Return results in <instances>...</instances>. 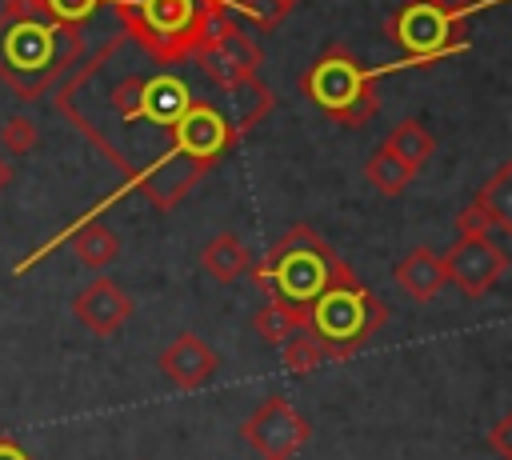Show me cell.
Listing matches in <instances>:
<instances>
[{"label":"cell","mask_w":512,"mask_h":460,"mask_svg":"<svg viewBox=\"0 0 512 460\" xmlns=\"http://www.w3.org/2000/svg\"><path fill=\"white\" fill-rule=\"evenodd\" d=\"M256 284L268 288V296L292 304L300 312V332H304V312L316 304L336 280L352 272V264L340 260V252L308 224H292L260 264L248 268Z\"/></svg>","instance_id":"1"},{"label":"cell","mask_w":512,"mask_h":460,"mask_svg":"<svg viewBox=\"0 0 512 460\" xmlns=\"http://www.w3.org/2000/svg\"><path fill=\"white\" fill-rule=\"evenodd\" d=\"M116 16L144 52L176 64L196 52L216 8H208L204 0H116Z\"/></svg>","instance_id":"2"},{"label":"cell","mask_w":512,"mask_h":460,"mask_svg":"<svg viewBox=\"0 0 512 460\" xmlns=\"http://www.w3.org/2000/svg\"><path fill=\"white\" fill-rule=\"evenodd\" d=\"M376 80L380 68H364L356 64L340 44L324 48V56L300 76L304 96L332 116L344 128H364L376 116Z\"/></svg>","instance_id":"3"},{"label":"cell","mask_w":512,"mask_h":460,"mask_svg":"<svg viewBox=\"0 0 512 460\" xmlns=\"http://www.w3.org/2000/svg\"><path fill=\"white\" fill-rule=\"evenodd\" d=\"M192 56H196V60L204 64V72H212V80L224 84V88L260 84L256 72H260V64H264V52H260V44L248 40L224 12H216V16L208 20V28H204V36H200V44H196Z\"/></svg>","instance_id":"4"},{"label":"cell","mask_w":512,"mask_h":460,"mask_svg":"<svg viewBox=\"0 0 512 460\" xmlns=\"http://www.w3.org/2000/svg\"><path fill=\"white\" fill-rule=\"evenodd\" d=\"M388 28L404 44L408 64H428V60H440L464 48V20H452L420 0H404V8L392 16Z\"/></svg>","instance_id":"5"},{"label":"cell","mask_w":512,"mask_h":460,"mask_svg":"<svg viewBox=\"0 0 512 460\" xmlns=\"http://www.w3.org/2000/svg\"><path fill=\"white\" fill-rule=\"evenodd\" d=\"M240 436L248 448H256L264 460H292L308 444V420L288 404V396L272 392L244 424Z\"/></svg>","instance_id":"6"},{"label":"cell","mask_w":512,"mask_h":460,"mask_svg":"<svg viewBox=\"0 0 512 460\" xmlns=\"http://www.w3.org/2000/svg\"><path fill=\"white\" fill-rule=\"evenodd\" d=\"M236 136H240V128H228L224 116H220L212 104L192 100V104L184 108V116L172 124V148H168V156L156 160V164H168V160H176V156H188L192 168H204V172H208V164H212L220 152H228Z\"/></svg>","instance_id":"7"},{"label":"cell","mask_w":512,"mask_h":460,"mask_svg":"<svg viewBox=\"0 0 512 460\" xmlns=\"http://www.w3.org/2000/svg\"><path fill=\"white\" fill-rule=\"evenodd\" d=\"M444 276L468 296L480 300L496 288V280L508 272V252L492 236H456L448 252H440Z\"/></svg>","instance_id":"8"},{"label":"cell","mask_w":512,"mask_h":460,"mask_svg":"<svg viewBox=\"0 0 512 460\" xmlns=\"http://www.w3.org/2000/svg\"><path fill=\"white\" fill-rule=\"evenodd\" d=\"M132 312H136L132 296H128L116 280H108V276L88 280V284L76 288V296H72V316H76L92 336H116V332L132 320Z\"/></svg>","instance_id":"9"},{"label":"cell","mask_w":512,"mask_h":460,"mask_svg":"<svg viewBox=\"0 0 512 460\" xmlns=\"http://www.w3.org/2000/svg\"><path fill=\"white\" fill-rule=\"evenodd\" d=\"M56 24H40V20H12L0 24V76L12 72H40L52 64L56 56Z\"/></svg>","instance_id":"10"},{"label":"cell","mask_w":512,"mask_h":460,"mask_svg":"<svg viewBox=\"0 0 512 460\" xmlns=\"http://www.w3.org/2000/svg\"><path fill=\"white\" fill-rule=\"evenodd\" d=\"M216 352H212V344L208 340H200L196 332H180L160 356H156V368L176 384V388H184V392H196V388H204L212 376H216Z\"/></svg>","instance_id":"11"},{"label":"cell","mask_w":512,"mask_h":460,"mask_svg":"<svg viewBox=\"0 0 512 460\" xmlns=\"http://www.w3.org/2000/svg\"><path fill=\"white\" fill-rule=\"evenodd\" d=\"M188 104H192V96L176 76H140V84H136V120L144 116L152 124L172 128Z\"/></svg>","instance_id":"12"},{"label":"cell","mask_w":512,"mask_h":460,"mask_svg":"<svg viewBox=\"0 0 512 460\" xmlns=\"http://www.w3.org/2000/svg\"><path fill=\"white\" fill-rule=\"evenodd\" d=\"M392 276H396L400 292L412 296V300H420V304L436 300L444 292V284H448L444 260H440L436 248H412L408 256H400V264L392 268Z\"/></svg>","instance_id":"13"},{"label":"cell","mask_w":512,"mask_h":460,"mask_svg":"<svg viewBox=\"0 0 512 460\" xmlns=\"http://www.w3.org/2000/svg\"><path fill=\"white\" fill-rule=\"evenodd\" d=\"M68 236H72V252H76V260H80L88 272H104V268L120 256V240H116V232H112L104 220H96V212L84 216V220H76V224L68 228Z\"/></svg>","instance_id":"14"},{"label":"cell","mask_w":512,"mask_h":460,"mask_svg":"<svg viewBox=\"0 0 512 460\" xmlns=\"http://www.w3.org/2000/svg\"><path fill=\"white\" fill-rule=\"evenodd\" d=\"M200 268L220 280V284H236L248 268H252V252L244 248V240L236 232H216L204 248H200Z\"/></svg>","instance_id":"15"},{"label":"cell","mask_w":512,"mask_h":460,"mask_svg":"<svg viewBox=\"0 0 512 460\" xmlns=\"http://www.w3.org/2000/svg\"><path fill=\"white\" fill-rule=\"evenodd\" d=\"M384 148L392 152V156H400L408 168H424L428 160H432V152H436V136L416 120V116H404L400 124H392V132L384 136Z\"/></svg>","instance_id":"16"},{"label":"cell","mask_w":512,"mask_h":460,"mask_svg":"<svg viewBox=\"0 0 512 460\" xmlns=\"http://www.w3.org/2000/svg\"><path fill=\"white\" fill-rule=\"evenodd\" d=\"M364 176H368V184L380 192V196H400L408 184H412V176H416V168H408L400 156H392L384 144L368 156V164H364Z\"/></svg>","instance_id":"17"},{"label":"cell","mask_w":512,"mask_h":460,"mask_svg":"<svg viewBox=\"0 0 512 460\" xmlns=\"http://www.w3.org/2000/svg\"><path fill=\"white\" fill-rule=\"evenodd\" d=\"M472 200L488 212V220L496 224V232H508L512 228V164H500L492 172V180Z\"/></svg>","instance_id":"18"},{"label":"cell","mask_w":512,"mask_h":460,"mask_svg":"<svg viewBox=\"0 0 512 460\" xmlns=\"http://www.w3.org/2000/svg\"><path fill=\"white\" fill-rule=\"evenodd\" d=\"M252 328H256L268 344H284L288 336H296V332H300V312H296L292 304H284V300L268 296V300L252 312Z\"/></svg>","instance_id":"19"},{"label":"cell","mask_w":512,"mask_h":460,"mask_svg":"<svg viewBox=\"0 0 512 460\" xmlns=\"http://www.w3.org/2000/svg\"><path fill=\"white\" fill-rule=\"evenodd\" d=\"M280 364H284V372L304 376V372H312V368L324 364V352H320V344H316L312 336L296 332V336H288V340L280 344Z\"/></svg>","instance_id":"20"},{"label":"cell","mask_w":512,"mask_h":460,"mask_svg":"<svg viewBox=\"0 0 512 460\" xmlns=\"http://www.w3.org/2000/svg\"><path fill=\"white\" fill-rule=\"evenodd\" d=\"M40 144V128L28 120V116H8L0 124V148L8 156H28L32 148Z\"/></svg>","instance_id":"21"},{"label":"cell","mask_w":512,"mask_h":460,"mask_svg":"<svg viewBox=\"0 0 512 460\" xmlns=\"http://www.w3.org/2000/svg\"><path fill=\"white\" fill-rule=\"evenodd\" d=\"M96 4H100V0H44V12H48V20H52L56 28H76L80 20L92 16Z\"/></svg>","instance_id":"22"},{"label":"cell","mask_w":512,"mask_h":460,"mask_svg":"<svg viewBox=\"0 0 512 460\" xmlns=\"http://www.w3.org/2000/svg\"><path fill=\"white\" fill-rule=\"evenodd\" d=\"M236 8L244 12V20H252L260 32H272L288 12L276 4V0H236Z\"/></svg>","instance_id":"23"},{"label":"cell","mask_w":512,"mask_h":460,"mask_svg":"<svg viewBox=\"0 0 512 460\" xmlns=\"http://www.w3.org/2000/svg\"><path fill=\"white\" fill-rule=\"evenodd\" d=\"M496 232V224L488 220V212L476 204V200H468L460 212H456V236H492Z\"/></svg>","instance_id":"24"},{"label":"cell","mask_w":512,"mask_h":460,"mask_svg":"<svg viewBox=\"0 0 512 460\" xmlns=\"http://www.w3.org/2000/svg\"><path fill=\"white\" fill-rule=\"evenodd\" d=\"M488 448L496 452V460H512V416H500L488 428Z\"/></svg>","instance_id":"25"},{"label":"cell","mask_w":512,"mask_h":460,"mask_svg":"<svg viewBox=\"0 0 512 460\" xmlns=\"http://www.w3.org/2000/svg\"><path fill=\"white\" fill-rule=\"evenodd\" d=\"M36 16H48V12H44V0H4V8H0V24L36 20Z\"/></svg>","instance_id":"26"},{"label":"cell","mask_w":512,"mask_h":460,"mask_svg":"<svg viewBox=\"0 0 512 460\" xmlns=\"http://www.w3.org/2000/svg\"><path fill=\"white\" fill-rule=\"evenodd\" d=\"M420 4H428V8H436L444 16H452V20H468L472 8H476V0H420Z\"/></svg>","instance_id":"27"},{"label":"cell","mask_w":512,"mask_h":460,"mask_svg":"<svg viewBox=\"0 0 512 460\" xmlns=\"http://www.w3.org/2000/svg\"><path fill=\"white\" fill-rule=\"evenodd\" d=\"M0 460H32V456H28L12 436H0Z\"/></svg>","instance_id":"28"},{"label":"cell","mask_w":512,"mask_h":460,"mask_svg":"<svg viewBox=\"0 0 512 460\" xmlns=\"http://www.w3.org/2000/svg\"><path fill=\"white\" fill-rule=\"evenodd\" d=\"M12 180H16V168H12V160H8V156H0V192H4Z\"/></svg>","instance_id":"29"},{"label":"cell","mask_w":512,"mask_h":460,"mask_svg":"<svg viewBox=\"0 0 512 460\" xmlns=\"http://www.w3.org/2000/svg\"><path fill=\"white\" fill-rule=\"evenodd\" d=\"M204 4H208V8H216V12H224V8H232L236 0H204Z\"/></svg>","instance_id":"30"},{"label":"cell","mask_w":512,"mask_h":460,"mask_svg":"<svg viewBox=\"0 0 512 460\" xmlns=\"http://www.w3.org/2000/svg\"><path fill=\"white\" fill-rule=\"evenodd\" d=\"M276 4H280V8H284V12H292V8H296V4H300V0H276Z\"/></svg>","instance_id":"31"}]
</instances>
